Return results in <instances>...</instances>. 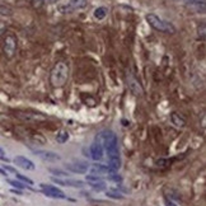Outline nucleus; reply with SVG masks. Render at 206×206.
<instances>
[{
  "label": "nucleus",
  "mask_w": 206,
  "mask_h": 206,
  "mask_svg": "<svg viewBox=\"0 0 206 206\" xmlns=\"http://www.w3.org/2000/svg\"><path fill=\"white\" fill-rule=\"evenodd\" d=\"M98 143L106 149L108 159H117L120 158L118 153V141H117V136L115 135L113 131H103L99 134L97 137Z\"/></svg>",
  "instance_id": "1"
},
{
  "label": "nucleus",
  "mask_w": 206,
  "mask_h": 206,
  "mask_svg": "<svg viewBox=\"0 0 206 206\" xmlns=\"http://www.w3.org/2000/svg\"><path fill=\"white\" fill-rule=\"evenodd\" d=\"M69 79V66L65 61H59L53 65L50 73V83L53 88H61Z\"/></svg>",
  "instance_id": "2"
},
{
  "label": "nucleus",
  "mask_w": 206,
  "mask_h": 206,
  "mask_svg": "<svg viewBox=\"0 0 206 206\" xmlns=\"http://www.w3.org/2000/svg\"><path fill=\"white\" fill-rule=\"evenodd\" d=\"M146 22L153 27L154 30L159 31V32H163V33H174L176 32V27L169 23V22H166L163 21L162 18H159L158 16L153 14V13H149V14H146Z\"/></svg>",
  "instance_id": "3"
},
{
  "label": "nucleus",
  "mask_w": 206,
  "mask_h": 206,
  "mask_svg": "<svg viewBox=\"0 0 206 206\" xmlns=\"http://www.w3.org/2000/svg\"><path fill=\"white\" fill-rule=\"evenodd\" d=\"M17 45H18V41H17V37L14 34H8L4 39V46H3V50H4V53L8 59H11L14 56L16 53V50H17Z\"/></svg>",
  "instance_id": "4"
},
{
  "label": "nucleus",
  "mask_w": 206,
  "mask_h": 206,
  "mask_svg": "<svg viewBox=\"0 0 206 206\" xmlns=\"http://www.w3.org/2000/svg\"><path fill=\"white\" fill-rule=\"evenodd\" d=\"M88 5L87 0H69V3L66 5L60 7V11L61 13H71L75 10H80V9H84Z\"/></svg>",
  "instance_id": "5"
},
{
  "label": "nucleus",
  "mask_w": 206,
  "mask_h": 206,
  "mask_svg": "<svg viewBox=\"0 0 206 206\" xmlns=\"http://www.w3.org/2000/svg\"><path fill=\"white\" fill-rule=\"evenodd\" d=\"M41 187V191L48 197H52V199H66L65 194L57 187H55L52 185H45V183H41L39 185Z\"/></svg>",
  "instance_id": "6"
},
{
  "label": "nucleus",
  "mask_w": 206,
  "mask_h": 206,
  "mask_svg": "<svg viewBox=\"0 0 206 206\" xmlns=\"http://www.w3.org/2000/svg\"><path fill=\"white\" fill-rule=\"evenodd\" d=\"M89 155L93 160H101L103 157V146L99 143H94L89 148Z\"/></svg>",
  "instance_id": "7"
},
{
  "label": "nucleus",
  "mask_w": 206,
  "mask_h": 206,
  "mask_svg": "<svg viewBox=\"0 0 206 206\" xmlns=\"http://www.w3.org/2000/svg\"><path fill=\"white\" fill-rule=\"evenodd\" d=\"M14 163L17 164L18 167H21V168H23V169H27V171H33V169L36 168L32 160L27 159L25 157H22V155L16 157V158H14Z\"/></svg>",
  "instance_id": "8"
},
{
  "label": "nucleus",
  "mask_w": 206,
  "mask_h": 206,
  "mask_svg": "<svg viewBox=\"0 0 206 206\" xmlns=\"http://www.w3.org/2000/svg\"><path fill=\"white\" fill-rule=\"evenodd\" d=\"M66 168H67V171H70L73 173L84 174V173H87L89 166L85 163H70V164H66Z\"/></svg>",
  "instance_id": "9"
},
{
  "label": "nucleus",
  "mask_w": 206,
  "mask_h": 206,
  "mask_svg": "<svg viewBox=\"0 0 206 206\" xmlns=\"http://www.w3.org/2000/svg\"><path fill=\"white\" fill-rule=\"evenodd\" d=\"M127 87H129V89H130L135 95L143 94V88H141V85L139 84V81H137L132 75H129V76H127Z\"/></svg>",
  "instance_id": "10"
},
{
  "label": "nucleus",
  "mask_w": 206,
  "mask_h": 206,
  "mask_svg": "<svg viewBox=\"0 0 206 206\" xmlns=\"http://www.w3.org/2000/svg\"><path fill=\"white\" fill-rule=\"evenodd\" d=\"M36 155H38L43 160H60V155L53 152H46V150H36Z\"/></svg>",
  "instance_id": "11"
},
{
  "label": "nucleus",
  "mask_w": 206,
  "mask_h": 206,
  "mask_svg": "<svg viewBox=\"0 0 206 206\" xmlns=\"http://www.w3.org/2000/svg\"><path fill=\"white\" fill-rule=\"evenodd\" d=\"M17 117H19L21 120L24 121H36V120H45L46 117L39 115V113H28V112H17L16 113Z\"/></svg>",
  "instance_id": "12"
},
{
  "label": "nucleus",
  "mask_w": 206,
  "mask_h": 206,
  "mask_svg": "<svg viewBox=\"0 0 206 206\" xmlns=\"http://www.w3.org/2000/svg\"><path fill=\"white\" fill-rule=\"evenodd\" d=\"M90 172L92 174H103V173H111L113 172L111 168H109L108 166H103V164H93V166L90 167Z\"/></svg>",
  "instance_id": "13"
},
{
  "label": "nucleus",
  "mask_w": 206,
  "mask_h": 206,
  "mask_svg": "<svg viewBox=\"0 0 206 206\" xmlns=\"http://www.w3.org/2000/svg\"><path fill=\"white\" fill-rule=\"evenodd\" d=\"M171 120H172V123H174V125L178 126V127H185V126H186L185 118H183L182 116H180L177 112H173V113L171 115Z\"/></svg>",
  "instance_id": "14"
},
{
  "label": "nucleus",
  "mask_w": 206,
  "mask_h": 206,
  "mask_svg": "<svg viewBox=\"0 0 206 206\" xmlns=\"http://www.w3.org/2000/svg\"><path fill=\"white\" fill-rule=\"evenodd\" d=\"M107 13H108L107 8H104V7H99V8H97V9L94 10V18H95V19H98V21L104 19L106 16H107Z\"/></svg>",
  "instance_id": "15"
},
{
  "label": "nucleus",
  "mask_w": 206,
  "mask_h": 206,
  "mask_svg": "<svg viewBox=\"0 0 206 206\" xmlns=\"http://www.w3.org/2000/svg\"><path fill=\"white\" fill-rule=\"evenodd\" d=\"M56 140H57L59 144H64V143H66V141L69 140V132L65 131V130H61V131L57 134V136H56Z\"/></svg>",
  "instance_id": "16"
},
{
  "label": "nucleus",
  "mask_w": 206,
  "mask_h": 206,
  "mask_svg": "<svg viewBox=\"0 0 206 206\" xmlns=\"http://www.w3.org/2000/svg\"><path fill=\"white\" fill-rule=\"evenodd\" d=\"M13 14V10L10 7L5 5V4H2L0 3V16H11Z\"/></svg>",
  "instance_id": "17"
},
{
  "label": "nucleus",
  "mask_w": 206,
  "mask_h": 206,
  "mask_svg": "<svg viewBox=\"0 0 206 206\" xmlns=\"http://www.w3.org/2000/svg\"><path fill=\"white\" fill-rule=\"evenodd\" d=\"M87 181L89 183H95V182H102L103 181V178L98 174H87Z\"/></svg>",
  "instance_id": "18"
},
{
  "label": "nucleus",
  "mask_w": 206,
  "mask_h": 206,
  "mask_svg": "<svg viewBox=\"0 0 206 206\" xmlns=\"http://www.w3.org/2000/svg\"><path fill=\"white\" fill-rule=\"evenodd\" d=\"M65 186H71V187H83L84 182L83 181H74V180H66L64 181Z\"/></svg>",
  "instance_id": "19"
},
{
  "label": "nucleus",
  "mask_w": 206,
  "mask_h": 206,
  "mask_svg": "<svg viewBox=\"0 0 206 206\" xmlns=\"http://www.w3.org/2000/svg\"><path fill=\"white\" fill-rule=\"evenodd\" d=\"M107 178H108L109 181H113V182H117V183L122 181V177H121L120 174H117L116 172H111V173H108Z\"/></svg>",
  "instance_id": "20"
},
{
  "label": "nucleus",
  "mask_w": 206,
  "mask_h": 206,
  "mask_svg": "<svg viewBox=\"0 0 206 206\" xmlns=\"http://www.w3.org/2000/svg\"><path fill=\"white\" fill-rule=\"evenodd\" d=\"M16 177H17V178H18V180H19V181H22V182H24V183H28V185H30V186H32V185H34V183H33V181H32V180H30V178H28V177H25V176H23V174H21V173H18V172H17V173H16Z\"/></svg>",
  "instance_id": "21"
},
{
  "label": "nucleus",
  "mask_w": 206,
  "mask_h": 206,
  "mask_svg": "<svg viewBox=\"0 0 206 206\" xmlns=\"http://www.w3.org/2000/svg\"><path fill=\"white\" fill-rule=\"evenodd\" d=\"M8 183H9V185H11L13 187H16V188H19V190H24V188H25V186H24L22 182H19V181L8 180Z\"/></svg>",
  "instance_id": "22"
},
{
  "label": "nucleus",
  "mask_w": 206,
  "mask_h": 206,
  "mask_svg": "<svg viewBox=\"0 0 206 206\" xmlns=\"http://www.w3.org/2000/svg\"><path fill=\"white\" fill-rule=\"evenodd\" d=\"M106 195L108 197H112V199H122L123 196L120 194V192H116V191H107Z\"/></svg>",
  "instance_id": "23"
},
{
  "label": "nucleus",
  "mask_w": 206,
  "mask_h": 206,
  "mask_svg": "<svg viewBox=\"0 0 206 206\" xmlns=\"http://www.w3.org/2000/svg\"><path fill=\"white\" fill-rule=\"evenodd\" d=\"M90 186L95 190V191H103L104 188H106V186H104V183H103V181L102 182H95V183H90Z\"/></svg>",
  "instance_id": "24"
},
{
  "label": "nucleus",
  "mask_w": 206,
  "mask_h": 206,
  "mask_svg": "<svg viewBox=\"0 0 206 206\" xmlns=\"http://www.w3.org/2000/svg\"><path fill=\"white\" fill-rule=\"evenodd\" d=\"M32 7L34 8V9H39L41 7H43L45 5V2L43 0H32Z\"/></svg>",
  "instance_id": "25"
},
{
  "label": "nucleus",
  "mask_w": 206,
  "mask_h": 206,
  "mask_svg": "<svg viewBox=\"0 0 206 206\" xmlns=\"http://www.w3.org/2000/svg\"><path fill=\"white\" fill-rule=\"evenodd\" d=\"M50 172L53 173L55 176H57V177H66V176H67L66 172H62V171H60V169H52V168H51Z\"/></svg>",
  "instance_id": "26"
},
{
  "label": "nucleus",
  "mask_w": 206,
  "mask_h": 206,
  "mask_svg": "<svg viewBox=\"0 0 206 206\" xmlns=\"http://www.w3.org/2000/svg\"><path fill=\"white\" fill-rule=\"evenodd\" d=\"M186 4H205V0H186Z\"/></svg>",
  "instance_id": "27"
},
{
  "label": "nucleus",
  "mask_w": 206,
  "mask_h": 206,
  "mask_svg": "<svg viewBox=\"0 0 206 206\" xmlns=\"http://www.w3.org/2000/svg\"><path fill=\"white\" fill-rule=\"evenodd\" d=\"M201 34V39H205V24L201 25V30L199 28V36Z\"/></svg>",
  "instance_id": "28"
},
{
  "label": "nucleus",
  "mask_w": 206,
  "mask_h": 206,
  "mask_svg": "<svg viewBox=\"0 0 206 206\" xmlns=\"http://www.w3.org/2000/svg\"><path fill=\"white\" fill-rule=\"evenodd\" d=\"M4 171H8V172H11V173H17V171L13 168V167H10V166H7V164H4Z\"/></svg>",
  "instance_id": "29"
},
{
  "label": "nucleus",
  "mask_w": 206,
  "mask_h": 206,
  "mask_svg": "<svg viewBox=\"0 0 206 206\" xmlns=\"http://www.w3.org/2000/svg\"><path fill=\"white\" fill-rule=\"evenodd\" d=\"M164 202H166V206H177L174 202H172V201L168 200V199H164Z\"/></svg>",
  "instance_id": "30"
},
{
  "label": "nucleus",
  "mask_w": 206,
  "mask_h": 206,
  "mask_svg": "<svg viewBox=\"0 0 206 206\" xmlns=\"http://www.w3.org/2000/svg\"><path fill=\"white\" fill-rule=\"evenodd\" d=\"M5 30H7V27H5V24H3V23H0V36H2L4 32H5Z\"/></svg>",
  "instance_id": "31"
},
{
  "label": "nucleus",
  "mask_w": 206,
  "mask_h": 206,
  "mask_svg": "<svg viewBox=\"0 0 206 206\" xmlns=\"http://www.w3.org/2000/svg\"><path fill=\"white\" fill-rule=\"evenodd\" d=\"M4 154H5V153H4V150H3L2 148H0V158H2V159H4V160H5L7 158H5V155H4ZM7 160H8V159H7Z\"/></svg>",
  "instance_id": "32"
},
{
  "label": "nucleus",
  "mask_w": 206,
  "mask_h": 206,
  "mask_svg": "<svg viewBox=\"0 0 206 206\" xmlns=\"http://www.w3.org/2000/svg\"><path fill=\"white\" fill-rule=\"evenodd\" d=\"M43 2H45V4H53V3L59 2V0H43Z\"/></svg>",
  "instance_id": "33"
},
{
  "label": "nucleus",
  "mask_w": 206,
  "mask_h": 206,
  "mask_svg": "<svg viewBox=\"0 0 206 206\" xmlns=\"http://www.w3.org/2000/svg\"><path fill=\"white\" fill-rule=\"evenodd\" d=\"M0 174H2V176H7V172L3 168H0Z\"/></svg>",
  "instance_id": "34"
},
{
  "label": "nucleus",
  "mask_w": 206,
  "mask_h": 206,
  "mask_svg": "<svg viewBox=\"0 0 206 206\" xmlns=\"http://www.w3.org/2000/svg\"><path fill=\"white\" fill-rule=\"evenodd\" d=\"M11 192H14V194H17V195H22V192H21V191H17V190H11Z\"/></svg>",
  "instance_id": "35"
}]
</instances>
